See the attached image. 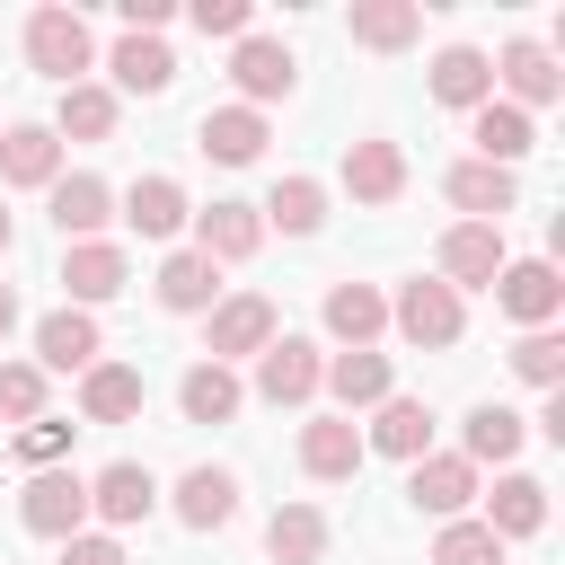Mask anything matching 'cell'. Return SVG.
Masks as SVG:
<instances>
[{"mask_svg": "<svg viewBox=\"0 0 565 565\" xmlns=\"http://www.w3.org/2000/svg\"><path fill=\"white\" fill-rule=\"evenodd\" d=\"M388 327L415 344V353H450L459 335H468V300L450 291V282H397V300H388Z\"/></svg>", "mask_w": 565, "mask_h": 565, "instance_id": "cell-3", "label": "cell"}, {"mask_svg": "<svg viewBox=\"0 0 565 565\" xmlns=\"http://www.w3.org/2000/svg\"><path fill=\"white\" fill-rule=\"evenodd\" d=\"M9 327H18V291L0 282V344H9Z\"/></svg>", "mask_w": 565, "mask_h": 565, "instance_id": "cell-46", "label": "cell"}, {"mask_svg": "<svg viewBox=\"0 0 565 565\" xmlns=\"http://www.w3.org/2000/svg\"><path fill=\"white\" fill-rule=\"evenodd\" d=\"M521 441H530V415H512V406H494V397H486V406H468L459 459H468V468H486V459L503 468V459H521Z\"/></svg>", "mask_w": 565, "mask_h": 565, "instance_id": "cell-33", "label": "cell"}, {"mask_svg": "<svg viewBox=\"0 0 565 565\" xmlns=\"http://www.w3.org/2000/svg\"><path fill=\"white\" fill-rule=\"evenodd\" d=\"M406 503L433 512V521H459V512L477 503V468H468L459 450H424V459L406 468Z\"/></svg>", "mask_w": 565, "mask_h": 565, "instance_id": "cell-12", "label": "cell"}, {"mask_svg": "<svg viewBox=\"0 0 565 565\" xmlns=\"http://www.w3.org/2000/svg\"><path fill=\"white\" fill-rule=\"evenodd\" d=\"M318 380H327V353H318L309 335H291V327L256 353V397H265V406H309Z\"/></svg>", "mask_w": 565, "mask_h": 565, "instance_id": "cell-8", "label": "cell"}, {"mask_svg": "<svg viewBox=\"0 0 565 565\" xmlns=\"http://www.w3.org/2000/svg\"><path fill=\"white\" fill-rule=\"evenodd\" d=\"M265 141H274V132H265V115H256V106H238V97H230V106H203V124H194V150H203V159H221V168L265 159Z\"/></svg>", "mask_w": 565, "mask_h": 565, "instance_id": "cell-16", "label": "cell"}, {"mask_svg": "<svg viewBox=\"0 0 565 565\" xmlns=\"http://www.w3.org/2000/svg\"><path fill=\"white\" fill-rule=\"evenodd\" d=\"M486 530H494L503 547H512V539H539V530H547V486L521 477V468H503L494 494H486Z\"/></svg>", "mask_w": 565, "mask_h": 565, "instance_id": "cell-28", "label": "cell"}, {"mask_svg": "<svg viewBox=\"0 0 565 565\" xmlns=\"http://www.w3.org/2000/svg\"><path fill=\"white\" fill-rule=\"evenodd\" d=\"M0 415L9 424H35L44 415V371L35 362H0Z\"/></svg>", "mask_w": 565, "mask_h": 565, "instance_id": "cell-40", "label": "cell"}, {"mask_svg": "<svg viewBox=\"0 0 565 565\" xmlns=\"http://www.w3.org/2000/svg\"><path fill=\"white\" fill-rule=\"evenodd\" d=\"M494 62V88H503V106H521V115H539V106H556L565 97V62L539 44V35H512L503 53H486Z\"/></svg>", "mask_w": 565, "mask_h": 565, "instance_id": "cell-6", "label": "cell"}, {"mask_svg": "<svg viewBox=\"0 0 565 565\" xmlns=\"http://www.w3.org/2000/svg\"><path fill=\"white\" fill-rule=\"evenodd\" d=\"M97 362H106V335H97V318L62 300V309L35 327V371L53 380V371H97Z\"/></svg>", "mask_w": 565, "mask_h": 565, "instance_id": "cell-15", "label": "cell"}, {"mask_svg": "<svg viewBox=\"0 0 565 565\" xmlns=\"http://www.w3.org/2000/svg\"><path fill=\"white\" fill-rule=\"evenodd\" d=\"M362 433H353V415H309L300 424V468L318 477V486H344V477H362Z\"/></svg>", "mask_w": 565, "mask_h": 565, "instance_id": "cell-17", "label": "cell"}, {"mask_svg": "<svg viewBox=\"0 0 565 565\" xmlns=\"http://www.w3.org/2000/svg\"><path fill=\"white\" fill-rule=\"evenodd\" d=\"M9 247H18V221H9V203H0V256H9Z\"/></svg>", "mask_w": 565, "mask_h": 565, "instance_id": "cell-47", "label": "cell"}, {"mask_svg": "<svg viewBox=\"0 0 565 565\" xmlns=\"http://www.w3.org/2000/svg\"><path fill=\"white\" fill-rule=\"evenodd\" d=\"M150 512H159V477H150L141 459H106V468L88 477V521H106V539L132 530V521H150Z\"/></svg>", "mask_w": 565, "mask_h": 565, "instance_id": "cell-10", "label": "cell"}, {"mask_svg": "<svg viewBox=\"0 0 565 565\" xmlns=\"http://www.w3.org/2000/svg\"><path fill=\"white\" fill-rule=\"evenodd\" d=\"M433 97L459 106V115H477V106L494 97V62H486L477 44H441V53H433Z\"/></svg>", "mask_w": 565, "mask_h": 565, "instance_id": "cell-31", "label": "cell"}, {"mask_svg": "<svg viewBox=\"0 0 565 565\" xmlns=\"http://www.w3.org/2000/svg\"><path fill=\"white\" fill-rule=\"evenodd\" d=\"M106 71H115V97H159L177 79V53H168V35H115Z\"/></svg>", "mask_w": 565, "mask_h": 565, "instance_id": "cell-30", "label": "cell"}, {"mask_svg": "<svg viewBox=\"0 0 565 565\" xmlns=\"http://www.w3.org/2000/svg\"><path fill=\"white\" fill-rule=\"evenodd\" d=\"M177 406H185V424H230V415L247 406V380L221 371V362H194V371L177 380Z\"/></svg>", "mask_w": 565, "mask_h": 565, "instance_id": "cell-36", "label": "cell"}, {"mask_svg": "<svg viewBox=\"0 0 565 565\" xmlns=\"http://www.w3.org/2000/svg\"><path fill=\"white\" fill-rule=\"evenodd\" d=\"M318 318H327V335H335L344 353H362V344L388 327V291H380V282H327V309H318Z\"/></svg>", "mask_w": 565, "mask_h": 565, "instance_id": "cell-26", "label": "cell"}, {"mask_svg": "<svg viewBox=\"0 0 565 565\" xmlns=\"http://www.w3.org/2000/svg\"><path fill=\"white\" fill-rule=\"evenodd\" d=\"M185 18H194V35H221V44H238V35H247V18H256V9H247V0H194V9H185Z\"/></svg>", "mask_w": 565, "mask_h": 565, "instance_id": "cell-42", "label": "cell"}, {"mask_svg": "<svg viewBox=\"0 0 565 565\" xmlns=\"http://www.w3.org/2000/svg\"><path fill=\"white\" fill-rule=\"evenodd\" d=\"M494 309L530 335V327H556V309H565V274L547 265V256H521V265H503L494 274Z\"/></svg>", "mask_w": 565, "mask_h": 565, "instance_id": "cell-9", "label": "cell"}, {"mask_svg": "<svg viewBox=\"0 0 565 565\" xmlns=\"http://www.w3.org/2000/svg\"><path fill=\"white\" fill-rule=\"evenodd\" d=\"M433 565H503V539H494L477 512H459V521H441V539H433Z\"/></svg>", "mask_w": 565, "mask_h": 565, "instance_id": "cell-39", "label": "cell"}, {"mask_svg": "<svg viewBox=\"0 0 565 565\" xmlns=\"http://www.w3.org/2000/svg\"><path fill=\"white\" fill-rule=\"evenodd\" d=\"M53 177H62L53 124H9L0 132V185H53Z\"/></svg>", "mask_w": 565, "mask_h": 565, "instance_id": "cell-34", "label": "cell"}, {"mask_svg": "<svg viewBox=\"0 0 565 565\" xmlns=\"http://www.w3.org/2000/svg\"><path fill=\"white\" fill-rule=\"evenodd\" d=\"M327 539H335V530H327L318 503H282V512L265 521V556H274V565H318Z\"/></svg>", "mask_w": 565, "mask_h": 565, "instance_id": "cell-37", "label": "cell"}, {"mask_svg": "<svg viewBox=\"0 0 565 565\" xmlns=\"http://www.w3.org/2000/svg\"><path fill=\"white\" fill-rule=\"evenodd\" d=\"M327 397H335V415H353V406H380V397H397V371H388V353H327V380H318Z\"/></svg>", "mask_w": 565, "mask_h": 565, "instance_id": "cell-27", "label": "cell"}, {"mask_svg": "<svg viewBox=\"0 0 565 565\" xmlns=\"http://www.w3.org/2000/svg\"><path fill=\"white\" fill-rule=\"evenodd\" d=\"M344 194H353V203H397V194H406V150L380 141V132L344 141Z\"/></svg>", "mask_w": 565, "mask_h": 565, "instance_id": "cell-18", "label": "cell"}, {"mask_svg": "<svg viewBox=\"0 0 565 565\" xmlns=\"http://www.w3.org/2000/svg\"><path fill=\"white\" fill-rule=\"evenodd\" d=\"M141 397H150V388H141L132 362H97V371H79V415H88V424H132Z\"/></svg>", "mask_w": 565, "mask_h": 565, "instance_id": "cell-32", "label": "cell"}, {"mask_svg": "<svg viewBox=\"0 0 565 565\" xmlns=\"http://www.w3.org/2000/svg\"><path fill=\"white\" fill-rule=\"evenodd\" d=\"M26 71H44L53 88H79V79L97 71V35H88V18L62 9V0H44V9L26 18Z\"/></svg>", "mask_w": 565, "mask_h": 565, "instance_id": "cell-1", "label": "cell"}, {"mask_svg": "<svg viewBox=\"0 0 565 565\" xmlns=\"http://www.w3.org/2000/svg\"><path fill=\"white\" fill-rule=\"evenodd\" d=\"M71 433H79V424H53V415L18 424V459H26V468H62V459H71Z\"/></svg>", "mask_w": 565, "mask_h": 565, "instance_id": "cell-41", "label": "cell"}, {"mask_svg": "<svg viewBox=\"0 0 565 565\" xmlns=\"http://www.w3.org/2000/svg\"><path fill=\"white\" fill-rule=\"evenodd\" d=\"M441 194L459 203V221H494V230H503V212L521 203V177H512V168H486V159H459V168L441 177Z\"/></svg>", "mask_w": 565, "mask_h": 565, "instance_id": "cell-19", "label": "cell"}, {"mask_svg": "<svg viewBox=\"0 0 565 565\" xmlns=\"http://www.w3.org/2000/svg\"><path fill=\"white\" fill-rule=\"evenodd\" d=\"M44 203H53V230H62V247H79V238H97V230L115 221V185H106V177H88V168L53 177V185H44Z\"/></svg>", "mask_w": 565, "mask_h": 565, "instance_id": "cell-13", "label": "cell"}, {"mask_svg": "<svg viewBox=\"0 0 565 565\" xmlns=\"http://www.w3.org/2000/svg\"><path fill=\"white\" fill-rule=\"evenodd\" d=\"M230 88H238V106H256V115H265L274 97H291V88H300V53H291L282 35H256V26H247V35L230 44Z\"/></svg>", "mask_w": 565, "mask_h": 565, "instance_id": "cell-4", "label": "cell"}, {"mask_svg": "<svg viewBox=\"0 0 565 565\" xmlns=\"http://www.w3.org/2000/svg\"><path fill=\"white\" fill-rule=\"evenodd\" d=\"M530 424H539V433H547V441H565V388H547V397H539V415H530Z\"/></svg>", "mask_w": 565, "mask_h": 565, "instance_id": "cell-45", "label": "cell"}, {"mask_svg": "<svg viewBox=\"0 0 565 565\" xmlns=\"http://www.w3.org/2000/svg\"><path fill=\"white\" fill-rule=\"evenodd\" d=\"M115 18H124V35H168V0H115Z\"/></svg>", "mask_w": 565, "mask_h": 565, "instance_id": "cell-44", "label": "cell"}, {"mask_svg": "<svg viewBox=\"0 0 565 565\" xmlns=\"http://www.w3.org/2000/svg\"><path fill=\"white\" fill-rule=\"evenodd\" d=\"M256 221L282 230V238H318V221H327V185H318V177H274V194L256 203Z\"/></svg>", "mask_w": 565, "mask_h": 565, "instance_id": "cell-35", "label": "cell"}, {"mask_svg": "<svg viewBox=\"0 0 565 565\" xmlns=\"http://www.w3.org/2000/svg\"><path fill=\"white\" fill-rule=\"evenodd\" d=\"M53 565H132V556H124V539L79 530V539H62V556H53Z\"/></svg>", "mask_w": 565, "mask_h": 565, "instance_id": "cell-43", "label": "cell"}, {"mask_svg": "<svg viewBox=\"0 0 565 565\" xmlns=\"http://www.w3.org/2000/svg\"><path fill=\"white\" fill-rule=\"evenodd\" d=\"M468 141H477V159H486V168H521V159L539 150V124H530L521 106H503V97H486V106L468 115Z\"/></svg>", "mask_w": 565, "mask_h": 565, "instance_id": "cell-24", "label": "cell"}, {"mask_svg": "<svg viewBox=\"0 0 565 565\" xmlns=\"http://www.w3.org/2000/svg\"><path fill=\"white\" fill-rule=\"evenodd\" d=\"M433 265H441L433 282H450V291H494V274H503L512 256H503V230H494V221H450L441 247H433Z\"/></svg>", "mask_w": 565, "mask_h": 565, "instance_id": "cell-7", "label": "cell"}, {"mask_svg": "<svg viewBox=\"0 0 565 565\" xmlns=\"http://www.w3.org/2000/svg\"><path fill=\"white\" fill-rule=\"evenodd\" d=\"M512 380H530L539 397L565 388V335H556V327H530V335L512 344Z\"/></svg>", "mask_w": 565, "mask_h": 565, "instance_id": "cell-38", "label": "cell"}, {"mask_svg": "<svg viewBox=\"0 0 565 565\" xmlns=\"http://www.w3.org/2000/svg\"><path fill=\"white\" fill-rule=\"evenodd\" d=\"M124 282H132V256H124L115 238H79V247H62V291H71V309L97 318Z\"/></svg>", "mask_w": 565, "mask_h": 565, "instance_id": "cell-11", "label": "cell"}, {"mask_svg": "<svg viewBox=\"0 0 565 565\" xmlns=\"http://www.w3.org/2000/svg\"><path fill=\"white\" fill-rule=\"evenodd\" d=\"M362 450H388V459H406V468H415V459L433 450V406H424V397H406V388H397V397H380V406H371Z\"/></svg>", "mask_w": 565, "mask_h": 565, "instance_id": "cell-21", "label": "cell"}, {"mask_svg": "<svg viewBox=\"0 0 565 565\" xmlns=\"http://www.w3.org/2000/svg\"><path fill=\"white\" fill-rule=\"evenodd\" d=\"M115 124H124V97L106 79H79L53 97V141H115Z\"/></svg>", "mask_w": 565, "mask_h": 565, "instance_id": "cell-23", "label": "cell"}, {"mask_svg": "<svg viewBox=\"0 0 565 565\" xmlns=\"http://www.w3.org/2000/svg\"><path fill=\"white\" fill-rule=\"evenodd\" d=\"M282 335V309L265 300V291H221L212 300V318H203V362H256L265 344Z\"/></svg>", "mask_w": 565, "mask_h": 565, "instance_id": "cell-2", "label": "cell"}, {"mask_svg": "<svg viewBox=\"0 0 565 565\" xmlns=\"http://www.w3.org/2000/svg\"><path fill=\"white\" fill-rule=\"evenodd\" d=\"M115 221H124L132 238H177V230L194 221V203H185V185H177V177H132Z\"/></svg>", "mask_w": 565, "mask_h": 565, "instance_id": "cell-20", "label": "cell"}, {"mask_svg": "<svg viewBox=\"0 0 565 565\" xmlns=\"http://www.w3.org/2000/svg\"><path fill=\"white\" fill-rule=\"evenodd\" d=\"M150 291H159V309H168V318H212V300H221V265H212V256H194V247H177V256L159 265V282H150Z\"/></svg>", "mask_w": 565, "mask_h": 565, "instance_id": "cell-25", "label": "cell"}, {"mask_svg": "<svg viewBox=\"0 0 565 565\" xmlns=\"http://www.w3.org/2000/svg\"><path fill=\"white\" fill-rule=\"evenodd\" d=\"M168 512H177L185 530H230V521H238V477L203 459V468H185V477H177V494H168Z\"/></svg>", "mask_w": 565, "mask_h": 565, "instance_id": "cell-22", "label": "cell"}, {"mask_svg": "<svg viewBox=\"0 0 565 565\" xmlns=\"http://www.w3.org/2000/svg\"><path fill=\"white\" fill-rule=\"evenodd\" d=\"M256 247H265V221H256V203L221 194V203H203V212H194V256H212V265H247Z\"/></svg>", "mask_w": 565, "mask_h": 565, "instance_id": "cell-14", "label": "cell"}, {"mask_svg": "<svg viewBox=\"0 0 565 565\" xmlns=\"http://www.w3.org/2000/svg\"><path fill=\"white\" fill-rule=\"evenodd\" d=\"M18 521H26L35 539H53V547L79 539V530H88V477H79V468H35L26 494H18Z\"/></svg>", "mask_w": 565, "mask_h": 565, "instance_id": "cell-5", "label": "cell"}, {"mask_svg": "<svg viewBox=\"0 0 565 565\" xmlns=\"http://www.w3.org/2000/svg\"><path fill=\"white\" fill-rule=\"evenodd\" d=\"M344 35H353L362 53H406V44L424 35V9H415V0H353V9H344Z\"/></svg>", "mask_w": 565, "mask_h": 565, "instance_id": "cell-29", "label": "cell"}]
</instances>
